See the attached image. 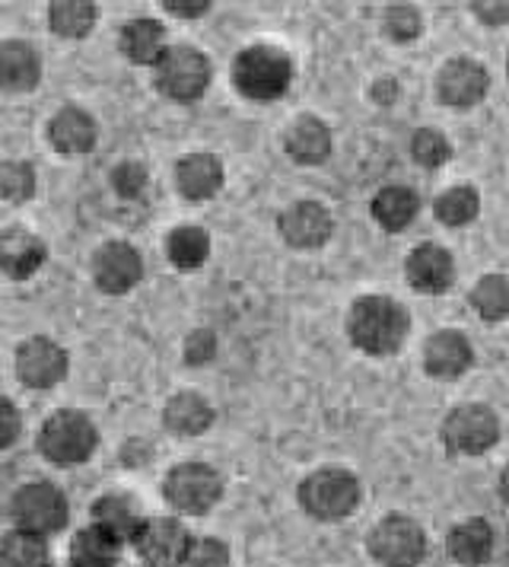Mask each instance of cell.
<instances>
[{
  "label": "cell",
  "instance_id": "cell-34",
  "mask_svg": "<svg viewBox=\"0 0 509 567\" xmlns=\"http://www.w3.org/2000/svg\"><path fill=\"white\" fill-rule=\"evenodd\" d=\"M32 188H35V173H32L29 163L10 159V163L0 166V195L7 202H25V198H32Z\"/></svg>",
  "mask_w": 509,
  "mask_h": 567
},
{
  "label": "cell",
  "instance_id": "cell-7",
  "mask_svg": "<svg viewBox=\"0 0 509 567\" xmlns=\"http://www.w3.org/2000/svg\"><path fill=\"white\" fill-rule=\"evenodd\" d=\"M10 516L25 533L45 536V533H58L67 523V501L54 485L35 482V485H25L13 494Z\"/></svg>",
  "mask_w": 509,
  "mask_h": 567
},
{
  "label": "cell",
  "instance_id": "cell-26",
  "mask_svg": "<svg viewBox=\"0 0 509 567\" xmlns=\"http://www.w3.org/2000/svg\"><path fill=\"white\" fill-rule=\"evenodd\" d=\"M166 427L173 431V434H201L210 427V421H214V412H210V405L204 402L201 395H195V392H178L176 399H169V405H166Z\"/></svg>",
  "mask_w": 509,
  "mask_h": 567
},
{
  "label": "cell",
  "instance_id": "cell-40",
  "mask_svg": "<svg viewBox=\"0 0 509 567\" xmlns=\"http://www.w3.org/2000/svg\"><path fill=\"white\" fill-rule=\"evenodd\" d=\"M210 354H214V336L210 332H195L191 341H188V361L201 363Z\"/></svg>",
  "mask_w": 509,
  "mask_h": 567
},
{
  "label": "cell",
  "instance_id": "cell-30",
  "mask_svg": "<svg viewBox=\"0 0 509 567\" xmlns=\"http://www.w3.org/2000/svg\"><path fill=\"white\" fill-rule=\"evenodd\" d=\"M471 307L487 322H500L509 316V278L503 275H487L471 290Z\"/></svg>",
  "mask_w": 509,
  "mask_h": 567
},
{
  "label": "cell",
  "instance_id": "cell-10",
  "mask_svg": "<svg viewBox=\"0 0 509 567\" xmlns=\"http://www.w3.org/2000/svg\"><path fill=\"white\" fill-rule=\"evenodd\" d=\"M137 551L141 558L153 567H176L188 561V551L195 542L188 539V529L169 519V516H156V519H147L137 533Z\"/></svg>",
  "mask_w": 509,
  "mask_h": 567
},
{
  "label": "cell",
  "instance_id": "cell-2",
  "mask_svg": "<svg viewBox=\"0 0 509 567\" xmlns=\"http://www.w3.org/2000/svg\"><path fill=\"white\" fill-rule=\"evenodd\" d=\"M293 78V64L290 58L274 49V45H254L236 58V68H232V80L239 86L242 96L249 100H278L287 93Z\"/></svg>",
  "mask_w": 509,
  "mask_h": 567
},
{
  "label": "cell",
  "instance_id": "cell-41",
  "mask_svg": "<svg viewBox=\"0 0 509 567\" xmlns=\"http://www.w3.org/2000/svg\"><path fill=\"white\" fill-rule=\"evenodd\" d=\"M207 0H166V10H173L176 17H201V13H207Z\"/></svg>",
  "mask_w": 509,
  "mask_h": 567
},
{
  "label": "cell",
  "instance_id": "cell-35",
  "mask_svg": "<svg viewBox=\"0 0 509 567\" xmlns=\"http://www.w3.org/2000/svg\"><path fill=\"white\" fill-rule=\"evenodd\" d=\"M385 32H388L395 42H411V39H417V32H420V17H417V10H414V7H405V3L388 7V10H385Z\"/></svg>",
  "mask_w": 509,
  "mask_h": 567
},
{
  "label": "cell",
  "instance_id": "cell-38",
  "mask_svg": "<svg viewBox=\"0 0 509 567\" xmlns=\"http://www.w3.org/2000/svg\"><path fill=\"white\" fill-rule=\"evenodd\" d=\"M17 431H20V417H17V409H13L10 402H3V405H0V446H13Z\"/></svg>",
  "mask_w": 509,
  "mask_h": 567
},
{
  "label": "cell",
  "instance_id": "cell-15",
  "mask_svg": "<svg viewBox=\"0 0 509 567\" xmlns=\"http://www.w3.org/2000/svg\"><path fill=\"white\" fill-rule=\"evenodd\" d=\"M407 281L414 284L417 290L424 293H443L453 278H456V265H453V256L439 246H420L414 249L405 265Z\"/></svg>",
  "mask_w": 509,
  "mask_h": 567
},
{
  "label": "cell",
  "instance_id": "cell-17",
  "mask_svg": "<svg viewBox=\"0 0 509 567\" xmlns=\"http://www.w3.org/2000/svg\"><path fill=\"white\" fill-rule=\"evenodd\" d=\"M427 370L439 380H456L471 367V344L461 332L443 329L427 341Z\"/></svg>",
  "mask_w": 509,
  "mask_h": 567
},
{
  "label": "cell",
  "instance_id": "cell-3",
  "mask_svg": "<svg viewBox=\"0 0 509 567\" xmlns=\"http://www.w3.org/2000/svg\"><path fill=\"white\" fill-rule=\"evenodd\" d=\"M39 450L51 463H83L96 450V427L83 412H54L39 434Z\"/></svg>",
  "mask_w": 509,
  "mask_h": 567
},
{
  "label": "cell",
  "instance_id": "cell-37",
  "mask_svg": "<svg viewBox=\"0 0 509 567\" xmlns=\"http://www.w3.org/2000/svg\"><path fill=\"white\" fill-rule=\"evenodd\" d=\"M144 182H147V173H144L141 163H125V166L115 169V188H118L122 195H127V198L141 195Z\"/></svg>",
  "mask_w": 509,
  "mask_h": 567
},
{
  "label": "cell",
  "instance_id": "cell-8",
  "mask_svg": "<svg viewBox=\"0 0 509 567\" xmlns=\"http://www.w3.org/2000/svg\"><path fill=\"white\" fill-rule=\"evenodd\" d=\"M220 491H224L220 475L210 465L201 463L176 465L163 485L166 501L181 514H207L220 501Z\"/></svg>",
  "mask_w": 509,
  "mask_h": 567
},
{
  "label": "cell",
  "instance_id": "cell-19",
  "mask_svg": "<svg viewBox=\"0 0 509 567\" xmlns=\"http://www.w3.org/2000/svg\"><path fill=\"white\" fill-rule=\"evenodd\" d=\"M49 141L61 154H86L96 144V125L83 109H61L51 118Z\"/></svg>",
  "mask_w": 509,
  "mask_h": 567
},
{
  "label": "cell",
  "instance_id": "cell-29",
  "mask_svg": "<svg viewBox=\"0 0 509 567\" xmlns=\"http://www.w3.org/2000/svg\"><path fill=\"white\" fill-rule=\"evenodd\" d=\"M3 567H49V545L42 536L35 533H25V529H17L3 539Z\"/></svg>",
  "mask_w": 509,
  "mask_h": 567
},
{
  "label": "cell",
  "instance_id": "cell-13",
  "mask_svg": "<svg viewBox=\"0 0 509 567\" xmlns=\"http://www.w3.org/2000/svg\"><path fill=\"white\" fill-rule=\"evenodd\" d=\"M93 275L105 293H127L144 275V261L134 246L127 243H108L93 258Z\"/></svg>",
  "mask_w": 509,
  "mask_h": 567
},
{
  "label": "cell",
  "instance_id": "cell-25",
  "mask_svg": "<svg viewBox=\"0 0 509 567\" xmlns=\"http://www.w3.org/2000/svg\"><path fill=\"white\" fill-rule=\"evenodd\" d=\"M417 207H420V198L405 185H388L373 198V214L385 230H405L417 217Z\"/></svg>",
  "mask_w": 509,
  "mask_h": 567
},
{
  "label": "cell",
  "instance_id": "cell-6",
  "mask_svg": "<svg viewBox=\"0 0 509 567\" xmlns=\"http://www.w3.org/2000/svg\"><path fill=\"white\" fill-rule=\"evenodd\" d=\"M370 551L385 567H417L424 561V529L407 516H385L370 533Z\"/></svg>",
  "mask_w": 509,
  "mask_h": 567
},
{
  "label": "cell",
  "instance_id": "cell-31",
  "mask_svg": "<svg viewBox=\"0 0 509 567\" xmlns=\"http://www.w3.org/2000/svg\"><path fill=\"white\" fill-rule=\"evenodd\" d=\"M478 207L481 198L471 185H456L449 188L439 202H436V217L446 224V227H465L478 217Z\"/></svg>",
  "mask_w": 509,
  "mask_h": 567
},
{
  "label": "cell",
  "instance_id": "cell-36",
  "mask_svg": "<svg viewBox=\"0 0 509 567\" xmlns=\"http://www.w3.org/2000/svg\"><path fill=\"white\" fill-rule=\"evenodd\" d=\"M185 567H229V551L220 539H198L188 551Z\"/></svg>",
  "mask_w": 509,
  "mask_h": 567
},
{
  "label": "cell",
  "instance_id": "cell-20",
  "mask_svg": "<svg viewBox=\"0 0 509 567\" xmlns=\"http://www.w3.org/2000/svg\"><path fill=\"white\" fill-rule=\"evenodd\" d=\"M287 154L297 163H305V166L325 163L331 154V131L312 115L297 118L287 131Z\"/></svg>",
  "mask_w": 509,
  "mask_h": 567
},
{
  "label": "cell",
  "instance_id": "cell-4",
  "mask_svg": "<svg viewBox=\"0 0 509 567\" xmlns=\"http://www.w3.org/2000/svg\"><path fill=\"white\" fill-rule=\"evenodd\" d=\"M300 504L315 519H341L360 504V482L344 468H322L300 485Z\"/></svg>",
  "mask_w": 509,
  "mask_h": 567
},
{
  "label": "cell",
  "instance_id": "cell-39",
  "mask_svg": "<svg viewBox=\"0 0 509 567\" xmlns=\"http://www.w3.org/2000/svg\"><path fill=\"white\" fill-rule=\"evenodd\" d=\"M475 13L481 17L484 23H509V0H497V3H475Z\"/></svg>",
  "mask_w": 509,
  "mask_h": 567
},
{
  "label": "cell",
  "instance_id": "cell-12",
  "mask_svg": "<svg viewBox=\"0 0 509 567\" xmlns=\"http://www.w3.org/2000/svg\"><path fill=\"white\" fill-rule=\"evenodd\" d=\"M331 214L315 202H300L280 214V236L297 249H319L331 239Z\"/></svg>",
  "mask_w": 509,
  "mask_h": 567
},
{
  "label": "cell",
  "instance_id": "cell-21",
  "mask_svg": "<svg viewBox=\"0 0 509 567\" xmlns=\"http://www.w3.org/2000/svg\"><path fill=\"white\" fill-rule=\"evenodd\" d=\"M93 516H96V526H102L105 533H112L115 539H137L141 526L147 523L137 504L125 497V494H108L93 504Z\"/></svg>",
  "mask_w": 509,
  "mask_h": 567
},
{
  "label": "cell",
  "instance_id": "cell-27",
  "mask_svg": "<svg viewBox=\"0 0 509 567\" xmlns=\"http://www.w3.org/2000/svg\"><path fill=\"white\" fill-rule=\"evenodd\" d=\"M163 27L153 20H134L122 29V52L134 64H159L163 58Z\"/></svg>",
  "mask_w": 509,
  "mask_h": 567
},
{
  "label": "cell",
  "instance_id": "cell-28",
  "mask_svg": "<svg viewBox=\"0 0 509 567\" xmlns=\"http://www.w3.org/2000/svg\"><path fill=\"white\" fill-rule=\"evenodd\" d=\"M49 23L64 39H80L96 23V7L90 0H54L49 7Z\"/></svg>",
  "mask_w": 509,
  "mask_h": 567
},
{
  "label": "cell",
  "instance_id": "cell-9",
  "mask_svg": "<svg viewBox=\"0 0 509 567\" xmlns=\"http://www.w3.org/2000/svg\"><path fill=\"white\" fill-rule=\"evenodd\" d=\"M497 437H500V421L484 405H461L443 424V440L449 443V450L468 453V456L490 450Z\"/></svg>",
  "mask_w": 509,
  "mask_h": 567
},
{
  "label": "cell",
  "instance_id": "cell-18",
  "mask_svg": "<svg viewBox=\"0 0 509 567\" xmlns=\"http://www.w3.org/2000/svg\"><path fill=\"white\" fill-rule=\"evenodd\" d=\"M45 261V246L35 233L10 227L0 236V265L10 278H29Z\"/></svg>",
  "mask_w": 509,
  "mask_h": 567
},
{
  "label": "cell",
  "instance_id": "cell-14",
  "mask_svg": "<svg viewBox=\"0 0 509 567\" xmlns=\"http://www.w3.org/2000/svg\"><path fill=\"white\" fill-rule=\"evenodd\" d=\"M436 86H439L443 103L468 109V105H478L487 96V71L471 58H456L439 71Z\"/></svg>",
  "mask_w": 509,
  "mask_h": 567
},
{
  "label": "cell",
  "instance_id": "cell-1",
  "mask_svg": "<svg viewBox=\"0 0 509 567\" xmlns=\"http://www.w3.org/2000/svg\"><path fill=\"white\" fill-rule=\"evenodd\" d=\"M407 336V312L388 297H363L351 310V338L366 354H392Z\"/></svg>",
  "mask_w": 509,
  "mask_h": 567
},
{
  "label": "cell",
  "instance_id": "cell-16",
  "mask_svg": "<svg viewBox=\"0 0 509 567\" xmlns=\"http://www.w3.org/2000/svg\"><path fill=\"white\" fill-rule=\"evenodd\" d=\"M178 192L191 202H204L214 198L224 185V166L214 154H191L178 159L176 166Z\"/></svg>",
  "mask_w": 509,
  "mask_h": 567
},
{
  "label": "cell",
  "instance_id": "cell-5",
  "mask_svg": "<svg viewBox=\"0 0 509 567\" xmlns=\"http://www.w3.org/2000/svg\"><path fill=\"white\" fill-rule=\"evenodd\" d=\"M207 83H210V61L188 45L166 49L156 64V86L178 103H191L204 96Z\"/></svg>",
  "mask_w": 509,
  "mask_h": 567
},
{
  "label": "cell",
  "instance_id": "cell-24",
  "mask_svg": "<svg viewBox=\"0 0 509 567\" xmlns=\"http://www.w3.org/2000/svg\"><path fill=\"white\" fill-rule=\"evenodd\" d=\"M0 80L7 90H32L39 83V54L32 52L25 42H3Z\"/></svg>",
  "mask_w": 509,
  "mask_h": 567
},
{
  "label": "cell",
  "instance_id": "cell-23",
  "mask_svg": "<svg viewBox=\"0 0 509 567\" xmlns=\"http://www.w3.org/2000/svg\"><path fill=\"white\" fill-rule=\"evenodd\" d=\"M122 539L105 533L102 526H90L76 533L74 548H71V565L74 567H115L118 561Z\"/></svg>",
  "mask_w": 509,
  "mask_h": 567
},
{
  "label": "cell",
  "instance_id": "cell-33",
  "mask_svg": "<svg viewBox=\"0 0 509 567\" xmlns=\"http://www.w3.org/2000/svg\"><path fill=\"white\" fill-rule=\"evenodd\" d=\"M411 154H414V159H417L420 166L439 169V166L453 156V147H449V141H446L439 131L420 128L414 134V141H411Z\"/></svg>",
  "mask_w": 509,
  "mask_h": 567
},
{
  "label": "cell",
  "instance_id": "cell-22",
  "mask_svg": "<svg viewBox=\"0 0 509 567\" xmlns=\"http://www.w3.org/2000/svg\"><path fill=\"white\" fill-rule=\"evenodd\" d=\"M490 551H494V533L484 519H468L449 533V555L458 565H484L490 558Z\"/></svg>",
  "mask_w": 509,
  "mask_h": 567
},
{
  "label": "cell",
  "instance_id": "cell-42",
  "mask_svg": "<svg viewBox=\"0 0 509 567\" xmlns=\"http://www.w3.org/2000/svg\"><path fill=\"white\" fill-rule=\"evenodd\" d=\"M500 491H503V497L509 501V465L503 468V478H500Z\"/></svg>",
  "mask_w": 509,
  "mask_h": 567
},
{
  "label": "cell",
  "instance_id": "cell-11",
  "mask_svg": "<svg viewBox=\"0 0 509 567\" xmlns=\"http://www.w3.org/2000/svg\"><path fill=\"white\" fill-rule=\"evenodd\" d=\"M20 380L32 389H49L64 380L67 373V354L49 341V338H29L17 354Z\"/></svg>",
  "mask_w": 509,
  "mask_h": 567
},
{
  "label": "cell",
  "instance_id": "cell-32",
  "mask_svg": "<svg viewBox=\"0 0 509 567\" xmlns=\"http://www.w3.org/2000/svg\"><path fill=\"white\" fill-rule=\"evenodd\" d=\"M210 252V236L198 227H178L169 236V258L178 268H198Z\"/></svg>",
  "mask_w": 509,
  "mask_h": 567
}]
</instances>
